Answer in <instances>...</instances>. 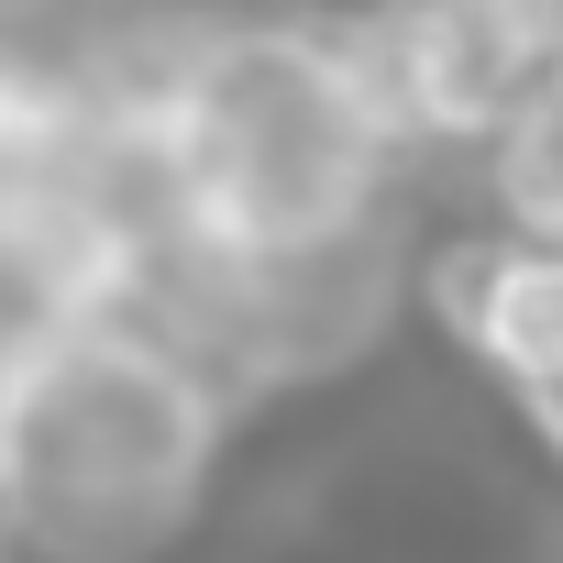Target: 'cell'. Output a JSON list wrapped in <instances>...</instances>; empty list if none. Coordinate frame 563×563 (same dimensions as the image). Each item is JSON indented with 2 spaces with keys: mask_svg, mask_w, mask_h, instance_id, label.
<instances>
[{
  "mask_svg": "<svg viewBox=\"0 0 563 563\" xmlns=\"http://www.w3.org/2000/svg\"><path fill=\"white\" fill-rule=\"evenodd\" d=\"M144 133L166 155L188 254H221V265H276V254L376 232L409 177L332 23H299V12H210Z\"/></svg>",
  "mask_w": 563,
  "mask_h": 563,
  "instance_id": "cell-1",
  "label": "cell"
},
{
  "mask_svg": "<svg viewBox=\"0 0 563 563\" xmlns=\"http://www.w3.org/2000/svg\"><path fill=\"white\" fill-rule=\"evenodd\" d=\"M232 398L122 310L0 376V541L34 563H144L210 497Z\"/></svg>",
  "mask_w": 563,
  "mask_h": 563,
  "instance_id": "cell-2",
  "label": "cell"
},
{
  "mask_svg": "<svg viewBox=\"0 0 563 563\" xmlns=\"http://www.w3.org/2000/svg\"><path fill=\"white\" fill-rule=\"evenodd\" d=\"M321 23L398 155H475L508 111L541 100V45H519V23H497L486 0H354Z\"/></svg>",
  "mask_w": 563,
  "mask_h": 563,
  "instance_id": "cell-3",
  "label": "cell"
},
{
  "mask_svg": "<svg viewBox=\"0 0 563 563\" xmlns=\"http://www.w3.org/2000/svg\"><path fill=\"white\" fill-rule=\"evenodd\" d=\"M409 288H420L431 332L464 365H486L497 387L563 376V243H519V232L475 221L409 265Z\"/></svg>",
  "mask_w": 563,
  "mask_h": 563,
  "instance_id": "cell-4",
  "label": "cell"
},
{
  "mask_svg": "<svg viewBox=\"0 0 563 563\" xmlns=\"http://www.w3.org/2000/svg\"><path fill=\"white\" fill-rule=\"evenodd\" d=\"M89 310H111V254L100 232L45 188L0 199V376H23L45 343H67Z\"/></svg>",
  "mask_w": 563,
  "mask_h": 563,
  "instance_id": "cell-5",
  "label": "cell"
},
{
  "mask_svg": "<svg viewBox=\"0 0 563 563\" xmlns=\"http://www.w3.org/2000/svg\"><path fill=\"white\" fill-rule=\"evenodd\" d=\"M475 199L497 232L519 243H563V100L541 89L530 111H508L486 144H475Z\"/></svg>",
  "mask_w": 563,
  "mask_h": 563,
  "instance_id": "cell-6",
  "label": "cell"
},
{
  "mask_svg": "<svg viewBox=\"0 0 563 563\" xmlns=\"http://www.w3.org/2000/svg\"><path fill=\"white\" fill-rule=\"evenodd\" d=\"M508 409H519V431H530V453L563 475V376H541V387H508Z\"/></svg>",
  "mask_w": 563,
  "mask_h": 563,
  "instance_id": "cell-7",
  "label": "cell"
},
{
  "mask_svg": "<svg viewBox=\"0 0 563 563\" xmlns=\"http://www.w3.org/2000/svg\"><path fill=\"white\" fill-rule=\"evenodd\" d=\"M497 23H519V45H541V67H552V45H563V0H486Z\"/></svg>",
  "mask_w": 563,
  "mask_h": 563,
  "instance_id": "cell-8",
  "label": "cell"
},
{
  "mask_svg": "<svg viewBox=\"0 0 563 563\" xmlns=\"http://www.w3.org/2000/svg\"><path fill=\"white\" fill-rule=\"evenodd\" d=\"M254 12H299V23H321V12H354V0H254Z\"/></svg>",
  "mask_w": 563,
  "mask_h": 563,
  "instance_id": "cell-9",
  "label": "cell"
},
{
  "mask_svg": "<svg viewBox=\"0 0 563 563\" xmlns=\"http://www.w3.org/2000/svg\"><path fill=\"white\" fill-rule=\"evenodd\" d=\"M541 89H552V100H563V45H552V67H541Z\"/></svg>",
  "mask_w": 563,
  "mask_h": 563,
  "instance_id": "cell-10",
  "label": "cell"
}]
</instances>
